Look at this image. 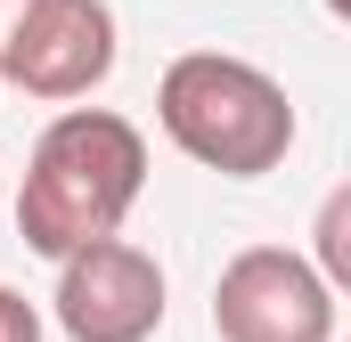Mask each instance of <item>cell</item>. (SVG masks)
<instances>
[{"label": "cell", "mask_w": 351, "mask_h": 342, "mask_svg": "<svg viewBox=\"0 0 351 342\" xmlns=\"http://www.w3.org/2000/svg\"><path fill=\"white\" fill-rule=\"evenodd\" d=\"M156 122L188 163L221 171V179H262L294 147V98L278 74L229 49H188L156 82Z\"/></svg>", "instance_id": "cell-2"}, {"label": "cell", "mask_w": 351, "mask_h": 342, "mask_svg": "<svg viewBox=\"0 0 351 342\" xmlns=\"http://www.w3.org/2000/svg\"><path fill=\"white\" fill-rule=\"evenodd\" d=\"M0 342H49V326H41V310L16 293V285H0Z\"/></svg>", "instance_id": "cell-7"}, {"label": "cell", "mask_w": 351, "mask_h": 342, "mask_svg": "<svg viewBox=\"0 0 351 342\" xmlns=\"http://www.w3.org/2000/svg\"><path fill=\"white\" fill-rule=\"evenodd\" d=\"M335 285L294 245H245L213 285V334L221 342H335Z\"/></svg>", "instance_id": "cell-3"}, {"label": "cell", "mask_w": 351, "mask_h": 342, "mask_svg": "<svg viewBox=\"0 0 351 342\" xmlns=\"http://www.w3.org/2000/svg\"><path fill=\"white\" fill-rule=\"evenodd\" d=\"M139 187H147V131L114 106H66L25 155L16 237L41 261H66L90 237H114Z\"/></svg>", "instance_id": "cell-1"}, {"label": "cell", "mask_w": 351, "mask_h": 342, "mask_svg": "<svg viewBox=\"0 0 351 342\" xmlns=\"http://www.w3.org/2000/svg\"><path fill=\"white\" fill-rule=\"evenodd\" d=\"M114 8L106 0H25L8 49H0V82H16L25 98L74 106L114 74Z\"/></svg>", "instance_id": "cell-5"}, {"label": "cell", "mask_w": 351, "mask_h": 342, "mask_svg": "<svg viewBox=\"0 0 351 342\" xmlns=\"http://www.w3.org/2000/svg\"><path fill=\"white\" fill-rule=\"evenodd\" d=\"M49 318L66 342H147L164 326V269H156V253L123 245V228L90 237L58 261Z\"/></svg>", "instance_id": "cell-4"}, {"label": "cell", "mask_w": 351, "mask_h": 342, "mask_svg": "<svg viewBox=\"0 0 351 342\" xmlns=\"http://www.w3.org/2000/svg\"><path fill=\"white\" fill-rule=\"evenodd\" d=\"M343 212H351V196L335 187V196H327V212H319V269H327V285H343V277H351V237H343Z\"/></svg>", "instance_id": "cell-6"}, {"label": "cell", "mask_w": 351, "mask_h": 342, "mask_svg": "<svg viewBox=\"0 0 351 342\" xmlns=\"http://www.w3.org/2000/svg\"><path fill=\"white\" fill-rule=\"evenodd\" d=\"M16 16H25V0H0V49H8V33H16Z\"/></svg>", "instance_id": "cell-8"}]
</instances>
